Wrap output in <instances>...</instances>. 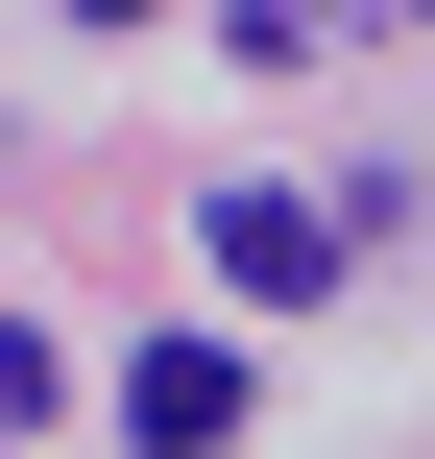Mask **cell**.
Returning <instances> with one entry per match:
<instances>
[{"instance_id":"1","label":"cell","mask_w":435,"mask_h":459,"mask_svg":"<svg viewBox=\"0 0 435 459\" xmlns=\"http://www.w3.org/2000/svg\"><path fill=\"white\" fill-rule=\"evenodd\" d=\"M194 266H218L242 315H315V290H339V218H315V194H194Z\"/></svg>"},{"instance_id":"2","label":"cell","mask_w":435,"mask_h":459,"mask_svg":"<svg viewBox=\"0 0 435 459\" xmlns=\"http://www.w3.org/2000/svg\"><path fill=\"white\" fill-rule=\"evenodd\" d=\"M121 436L145 459H218L242 436V363H218V339H145V363H121Z\"/></svg>"},{"instance_id":"3","label":"cell","mask_w":435,"mask_h":459,"mask_svg":"<svg viewBox=\"0 0 435 459\" xmlns=\"http://www.w3.org/2000/svg\"><path fill=\"white\" fill-rule=\"evenodd\" d=\"M73 24H145V0H73Z\"/></svg>"}]
</instances>
